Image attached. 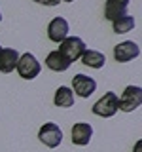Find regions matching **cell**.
Here are the masks:
<instances>
[{
	"label": "cell",
	"mask_w": 142,
	"mask_h": 152,
	"mask_svg": "<svg viewBox=\"0 0 142 152\" xmlns=\"http://www.w3.org/2000/svg\"><path fill=\"white\" fill-rule=\"evenodd\" d=\"M91 110H93V114H97L101 118H112L120 110V99H117V95L114 91H108L93 104Z\"/></svg>",
	"instance_id": "obj_2"
},
{
	"label": "cell",
	"mask_w": 142,
	"mask_h": 152,
	"mask_svg": "<svg viewBox=\"0 0 142 152\" xmlns=\"http://www.w3.org/2000/svg\"><path fill=\"white\" fill-rule=\"evenodd\" d=\"M15 69H17V72H19L21 78L32 80V78H36V76L40 74L42 66H40L38 59L32 53H23V55H19V61H17Z\"/></svg>",
	"instance_id": "obj_4"
},
{
	"label": "cell",
	"mask_w": 142,
	"mask_h": 152,
	"mask_svg": "<svg viewBox=\"0 0 142 152\" xmlns=\"http://www.w3.org/2000/svg\"><path fill=\"white\" fill-rule=\"evenodd\" d=\"M140 146H142V142L138 141V142H136V146H135V150H133V152H140Z\"/></svg>",
	"instance_id": "obj_18"
},
{
	"label": "cell",
	"mask_w": 142,
	"mask_h": 152,
	"mask_svg": "<svg viewBox=\"0 0 142 152\" xmlns=\"http://www.w3.org/2000/svg\"><path fill=\"white\" fill-rule=\"evenodd\" d=\"M93 137V127L87 122H78L72 126V142L76 146H85L89 145Z\"/></svg>",
	"instance_id": "obj_9"
},
{
	"label": "cell",
	"mask_w": 142,
	"mask_h": 152,
	"mask_svg": "<svg viewBox=\"0 0 142 152\" xmlns=\"http://www.w3.org/2000/svg\"><path fill=\"white\" fill-rule=\"evenodd\" d=\"M108 2H116V4H121V6H129L131 0H108Z\"/></svg>",
	"instance_id": "obj_17"
},
{
	"label": "cell",
	"mask_w": 142,
	"mask_h": 152,
	"mask_svg": "<svg viewBox=\"0 0 142 152\" xmlns=\"http://www.w3.org/2000/svg\"><path fill=\"white\" fill-rule=\"evenodd\" d=\"M85 50H87V48H85V42L78 36H66L59 44V53L63 55L66 61H70V63L78 61Z\"/></svg>",
	"instance_id": "obj_1"
},
{
	"label": "cell",
	"mask_w": 142,
	"mask_h": 152,
	"mask_svg": "<svg viewBox=\"0 0 142 152\" xmlns=\"http://www.w3.org/2000/svg\"><path fill=\"white\" fill-rule=\"evenodd\" d=\"M38 139L44 142L47 148H57V146L63 142V131H61V127L57 126V124L47 122V124H44V126L40 127Z\"/></svg>",
	"instance_id": "obj_5"
},
{
	"label": "cell",
	"mask_w": 142,
	"mask_h": 152,
	"mask_svg": "<svg viewBox=\"0 0 142 152\" xmlns=\"http://www.w3.org/2000/svg\"><path fill=\"white\" fill-rule=\"evenodd\" d=\"M68 21L64 17H53L47 25V36H49L51 42L55 44H61L66 36H68Z\"/></svg>",
	"instance_id": "obj_8"
},
{
	"label": "cell",
	"mask_w": 142,
	"mask_h": 152,
	"mask_svg": "<svg viewBox=\"0 0 142 152\" xmlns=\"http://www.w3.org/2000/svg\"><path fill=\"white\" fill-rule=\"evenodd\" d=\"M140 55V46L136 42H121V44L114 46V59L120 61V63H129V61L136 59Z\"/></svg>",
	"instance_id": "obj_6"
},
{
	"label": "cell",
	"mask_w": 142,
	"mask_h": 152,
	"mask_svg": "<svg viewBox=\"0 0 142 152\" xmlns=\"http://www.w3.org/2000/svg\"><path fill=\"white\" fill-rule=\"evenodd\" d=\"M53 103H55V107H61V108L72 107L74 104V91L70 88H66V86H61V88L55 91Z\"/></svg>",
	"instance_id": "obj_13"
},
{
	"label": "cell",
	"mask_w": 142,
	"mask_h": 152,
	"mask_svg": "<svg viewBox=\"0 0 142 152\" xmlns=\"http://www.w3.org/2000/svg\"><path fill=\"white\" fill-rule=\"evenodd\" d=\"M64 2H74V0H64Z\"/></svg>",
	"instance_id": "obj_19"
},
{
	"label": "cell",
	"mask_w": 142,
	"mask_h": 152,
	"mask_svg": "<svg viewBox=\"0 0 142 152\" xmlns=\"http://www.w3.org/2000/svg\"><path fill=\"white\" fill-rule=\"evenodd\" d=\"M117 99H120V110H123V112L136 110V108L140 107V103H142L140 86H127V88L123 89L121 97H117Z\"/></svg>",
	"instance_id": "obj_3"
},
{
	"label": "cell",
	"mask_w": 142,
	"mask_h": 152,
	"mask_svg": "<svg viewBox=\"0 0 142 152\" xmlns=\"http://www.w3.org/2000/svg\"><path fill=\"white\" fill-rule=\"evenodd\" d=\"M36 4H44V6H57L61 0H34Z\"/></svg>",
	"instance_id": "obj_16"
},
{
	"label": "cell",
	"mask_w": 142,
	"mask_h": 152,
	"mask_svg": "<svg viewBox=\"0 0 142 152\" xmlns=\"http://www.w3.org/2000/svg\"><path fill=\"white\" fill-rule=\"evenodd\" d=\"M112 27H114V32H117V34H125V32L133 31V27H135V19L127 13V15H123V17L114 19Z\"/></svg>",
	"instance_id": "obj_15"
},
{
	"label": "cell",
	"mask_w": 142,
	"mask_h": 152,
	"mask_svg": "<svg viewBox=\"0 0 142 152\" xmlns=\"http://www.w3.org/2000/svg\"><path fill=\"white\" fill-rule=\"evenodd\" d=\"M0 21H2V13H0Z\"/></svg>",
	"instance_id": "obj_20"
},
{
	"label": "cell",
	"mask_w": 142,
	"mask_h": 152,
	"mask_svg": "<svg viewBox=\"0 0 142 152\" xmlns=\"http://www.w3.org/2000/svg\"><path fill=\"white\" fill-rule=\"evenodd\" d=\"M80 59H82V63L85 66H91V69H102L104 63H106L104 53H101V51H97V50H85Z\"/></svg>",
	"instance_id": "obj_11"
},
{
	"label": "cell",
	"mask_w": 142,
	"mask_h": 152,
	"mask_svg": "<svg viewBox=\"0 0 142 152\" xmlns=\"http://www.w3.org/2000/svg\"><path fill=\"white\" fill-rule=\"evenodd\" d=\"M0 50H2V46H0Z\"/></svg>",
	"instance_id": "obj_21"
},
{
	"label": "cell",
	"mask_w": 142,
	"mask_h": 152,
	"mask_svg": "<svg viewBox=\"0 0 142 152\" xmlns=\"http://www.w3.org/2000/svg\"><path fill=\"white\" fill-rule=\"evenodd\" d=\"M19 61V51L13 50V48H2L0 50V70L2 72H12L13 69L17 66Z\"/></svg>",
	"instance_id": "obj_10"
},
{
	"label": "cell",
	"mask_w": 142,
	"mask_h": 152,
	"mask_svg": "<svg viewBox=\"0 0 142 152\" xmlns=\"http://www.w3.org/2000/svg\"><path fill=\"white\" fill-rule=\"evenodd\" d=\"M46 65H47V69L55 70V72H64V70H68V66L72 63L66 61L64 57L59 53V50H55V51H51V53L46 57Z\"/></svg>",
	"instance_id": "obj_12"
},
{
	"label": "cell",
	"mask_w": 142,
	"mask_h": 152,
	"mask_svg": "<svg viewBox=\"0 0 142 152\" xmlns=\"http://www.w3.org/2000/svg\"><path fill=\"white\" fill-rule=\"evenodd\" d=\"M97 89V82L91 78V76H85V74H76L72 78V91L80 97L87 99L89 95L95 93Z\"/></svg>",
	"instance_id": "obj_7"
},
{
	"label": "cell",
	"mask_w": 142,
	"mask_h": 152,
	"mask_svg": "<svg viewBox=\"0 0 142 152\" xmlns=\"http://www.w3.org/2000/svg\"><path fill=\"white\" fill-rule=\"evenodd\" d=\"M127 15V6H121V4H116V2H108L106 0V6H104V17L108 21H114L117 17H123Z\"/></svg>",
	"instance_id": "obj_14"
}]
</instances>
